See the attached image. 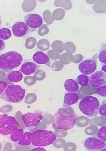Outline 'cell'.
<instances>
[{
	"instance_id": "cell-1",
	"label": "cell",
	"mask_w": 106,
	"mask_h": 151,
	"mask_svg": "<svg viewBox=\"0 0 106 151\" xmlns=\"http://www.w3.org/2000/svg\"><path fill=\"white\" fill-rule=\"evenodd\" d=\"M72 109L65 108L64 114L60 111L56 114L55 120L53 124V127L55 129H63L69 130L73 128L77 115L75 113Z\"/></svg>"
},
{
	"instance_id": "cell-2",
	"label": "cell",
	"mask_w": 106,
	"mask_h": 151,
	"mask_svg": "<svg viewBox=\"0 0 106 151\" xmlns=\"http://www.w3.org/2000/svg\"><path fill=\"white\" fill-rule=\"evenodd\" d=\"M22 57L16 51H10L0 55V69L10 72L22 64Z\"/></svg>"
},
{
	"instance_id": "cell-3",
	"label": "cell",
	"mask_w": 106,
	"mask_h": 151,
	"mask_svg": "<svg viewBox=\"0 0 106 151\" xmlns=\"http://www.w3.org/2000/svg\"><path fill=\"white\" fill-rule=\"evenodd\" d=\"M56 136L51 131L38 129L32 132V144L35 146H47L53 144Z\"/></svg>"
},
{
	"instance_id": "cell-4",
	"label": "cell",
	"mask_w": 106,
	"mask_h": 151,
	"mask_svg": "<svg viewBox=\"0 0 106 151\" xmlns=\"http://www.w3.org/2000/svg\"><path fill=\"white\" fill-rule=\"evenodd\" d=\"M100 103L97 98L92 96L83 98L79 103V109L82 113L89 116L94 117L99 113Z\"/></svg>"
},
{
	"instance_id": "cell-5",
	"label": "cell",
	"mask_w": 106,
	"mask_h": 151,
	"mask_svg": "<svg viewBox=\"0 0 106 151\" xmlns=\"http://www.w3.org/2000/svg\"><path fill=\"white\" fill-rule=\"evenodd\" d=\"M25 95V90L20 86L11 85L1 95V98L8 102L17 103L23 100Z\"/></svg>"
},
{
	"instance_id": "cell-6",
	"label": "cell",
	"mask_w": 106,
	"mask_h": 151,
	"mask_svg": "<svg viewBox=\"0 0 106 151\" xmlns=\"http://www.w3.org/2000/svg\"><path fill=\"white\" fill-rule=\"evenodd\" d=\"M19 124L14 116L0 114V134L7 136L18 129Z\"/></svg>"
},
{
	"instance_id": "cell-7",
	"label": "cell",
	"mask_w": 106,
	"mask_h": 151,
	"mask_svg": "<svg viewBox=\"0 0 106 151\" xmlns=\"http://www.w3.org/2000/svg\"><path fill=\"white\" fill-rule=\"evenodd\" d=\"M83 145L87 151H105L106 142L95 137H89L83 142Z\"/></svg>"
},
{
	"instance_id": "cell-8",
	"label": "cell",
	"mask_w": 106,
	"mask_h": 151,
	"mask_svg": "<svg viewBox=\"0 0 106 151\" xmlns=\"http://www.w3.org/2000/svg\"><path fill=\"white\" fill-rule=\"evenodd\" d=\"M43 113L40 111L28 112L22 116L24 124L27 127H35L37 126L43 118Z\"/></svg>"
},
{
	"instance_id": "cell-9",
	"label": "cell",
	"mask_w": 106,
	"mask_h": 151,
	"mask_svg": "<svg viewBox=\"0 0 106 151\" xmlns=\"http://www.w3.org/2000/svg\"><path fill=\"white\" fill-rule=\"evenodd\" d=\"M106 75L105 73L98 71L94 73L90 77V85L92 87L98 88L106 84Z\"/></svg>"
},
{
	"instance_id": "cell-10",
	"label": "cell",
	"mask_w": 106,
	"mask_h": 151,
	"mask_svg": "<svg viewBox=\"0 0 106 151\" xmlns=\"http://www.w3.org/2000/svg\"><path fill=\"white\" fill-rule=\"evenodd\" d=\"M96 60L89 59L83 61L79 64V71L84 75H89L94 72L96 69Z\"/></svg>"
},
{
	"instance_id": "cell-11",
	"label": "cell",
	"mask_w": 106,
	"mask_h": 151,
	"mask_svg": "<svg viewBox=\"0 0 106 151\" xmlns=\"http://www.w3.org/2000/svg\"><path fill=\"white\" fill-rule=\"evenodd\" d=\"M26 24L32 29H36L40 27L43 23L42 17L37 14H29L25 17Z\"/></svg>"
},
{
	"instance_id": "cell-12",
	"label": "cell",
	"mask_w": 106,
	"mask_h": 151,
	"mask_svg": "<svg viewBox=\"0 0 106 151\" xmlns=\"http://www.w3.org/2000/svg\"><path fill=\"white\" fill-rule=\"evenodd\" d=\"M12 29L14 36L22 37L27 34L28 28L24 22H19L14 24Z\"/></svg>"
},
{
	"instance_id": "cell-13",
	"label": "cell",
	"mask_w": 106,
	"mask_h": 151,
	"mask_svg": "<svg viewBox=\"0 0 106 151\" xmlns=\"http://www.w3.org/2000/svg\"><path fill=\"white\" fill-rule=\"evenodd\" d=\"M32 59L34 61L39 64L45 65L50 67L51 62L48 55L42 51H38L33 55Z\"/></svg>"
},
{
	"instance_id": "cell-14",
	"label": "cell",
	"mask_w": 106,
	"mask_h": 151,
	"mask_svg": "<svg viewBox=\"0 0 106 151\" xmlns=\"http://www.w3.org/2000/svg\"><path fill=\"white\" fill-rule=\"evenodd\" d=\"M38 66L31 62H26L21 67L20 71L26 75H30L38 70Z\"/></svg>"
},
{
	"instance_id": "cell-15",
	"label": "cell",
	"mask_w": 106,
	"mask_h": 151,
	"mask_svg": "<svg viewBox=\"0 0 106 151\" xmlns=\"http://www.w3.org/2000/svg\"><path fill=\"white\" fill-rule=\"evenodd\" d=\"M79 96L75 93L69 92L65 95L64 103V107L70 106L77 102L79 100Z\"/></svg>"
},
{
	"instance_id": "cell-16",
	"label": "cell",
	"mask_w": 106,
	"mask_h": 151,
	"mask_svg": "<svg viewBox=\"0 0 106 151\" xmlns=\"http://www.w3.org/2000/svg\"><path fill=\"white\" fill-rule=\"evenodd\" d=\"M64 87L66 91L69 92H76L79 89V84L72 79L66 80L64 83Z\"/></svg>"
},
{
	"instance_id": "cell-17",
	"label": "cell",
	"mask_w": 106,
	"mask_h": 151,
	"mask_svg": "<svg viewBox=\"0 0 106 151\" xmlns=\"http://www.w3.org/2000/svg\"><path fill=\"white\" fill-rule=\"evenodd\" d=\"M23 75L20 71H12L8 75L7 78L9 81L13 83H18L22 80Z\"/></svg>"
},
{
	"instance_id": "cell-18",
	"label": "cell",
	"mask_w": 106,
	"mask_h": 151,
	"mask_svg": "<svg viewBox=\"0 0 106 151\" xmlns=\"http://www.w3.org/2000/svg\"><path fill=\"white\" fill-rule=\"evenodd\" d=\"M32 132H26L23 134L22 138L18 142V144L22 145H30L32 140Z\"/></svg>"
},
{
	"instance_id": "cell-19",
	"label": "cell",
	"mask_w": 106,
	"mask_h": 151,
	"mask_svg": "<svg viewBox=\"0 0 106 151\" xmlns=\"http://www.w3.org/2000/svg\"><path fill=\"white\" fill-rule=\"evenodd\" d=\"M24 134L23 130L22 129H17L12 133L10 138L12 141L17 142L19 141Z\"/></svg>"
},
{
	"instance_id": "cell-20",
	"label": "cell",
	"mask_w": 106,
	"mask_h": 151,
	"mask_svg": "<svg viewBox=\"0 0 106 151\" xmlns=\"http://www.w3.org/2000/svg\"><path fill=\"white\" fill-rule=\"evenodd\" d=\"M54 4L57 7H62L67 10L72 7V4L70 1H55Z\"/></svg>"
},
{
	"instance_id": "cell-21",
	"label": "cell",
	"mask_w": 106,
	"mask_h": 151,
	"mask_svg": "<svg viewBox=\"0 0 106 151\" xmlns=\"http://www.w3.org/2000/svg\"><path fill=\"white\" fill-rule=\"evenodd\" d=\"M65 15V11L62 9L55 10L53 12L52 17L53 19L56 20H61L63 19Z\"/></svg>"
},
{
	"instance_id": "cell-22",
	"label": "cell",
	"mask_w": 106,
	"mask_h": 151,
	"mask_svg": "<svg viewBox=\"0 0 106 151\" xmlns=\"http://www.w3.org/2000/svg\"><path fill=\"white\" fill-rule=\"evenodd\" d=\"M52 48L59 53L63 52L64 50V44L62 41L56 40L53 42L51 45Z\"/></svg>"
},
{
	"instance_id": "cell-23",
	"label": "cell",
	"mask_w": 106,
	"mask_h": 151,
	"mask_svg": "<svg viewBox=\"0 0 106 151\" xmlns=\"http://www.w3.org/2000/svg\"><path fill=\"white\" fill-rule=\"evenodd\" d=\"M77 81L81 86H86L88 85L89 83V77L87 76L81 75L78 76Z\"/></svg>"
},
{
	"instance_id": "cell-24",
	"label": "cell",
	"mask_w": 106,
	"mask_h": 151,
	"mask_svg": "<svg viewBox=\"0 0 106 151\" xmlns=\"http://www.w3.org/2000/svg\"><path fill=\"white\" fill-rule=\"evenodd\" d=\"M12 33L9 29L3 28L0 29V38L3 40H7L11 37Z\"/></svg>"
},
{
	"instance_id": "cell-25",
	"label": "cell",
	"mask_w": 106,
	"mask_h": 151,
	"mask_svg": "<svg viewBox=\"0 0 106 151\" xmlns=\"http://www.w3.org/2000/svg\"><path fill=\"white\" fill-rule=\"evenodd\" d=\"M73 55L72 54L69 53H65L62 54L60 57V60L63 64H68L72 61Z\"/></svg>"
},
{
	"instance_id": "cell-26",
	"label": "cell",
	"mask_w": 106,
	"mask_h": 151,
	"mask_svg": "<svg viewBox=\"0 0 106 151\" xmlns=\"http://www.w3.org/2000/svg\"><path fill=\"white\" fill-rule=\"evenodd\" d=\"M38 47L43 51H46L50 48V44L48 40H41L38 42Z\"/></svg>"
},
{
	"instance_id": "cell-27",
	"label": "cell",
	"mask_w": 106,
	"mask_h": 151,
	"mask_svg": "<svg viewBox=\"0 0 106 151\" xmlns=\"http://www.w3.org/2000/svg\"><path fill=\"white\" fill-rule=\"evenodd\" d=\"M64 50L67 53L71 54L75 52L76 47L75 45L72 42H67L64 45Z\"/></svg>"
},
{
	"instance_id": "cell-28",
	"label": "cell",
	"mask_w": 106,
	"mask_h": 151,
	"mask_svg": "<svg viewBox=\"0 0 106 151\" xmlns=\"http://www.w3.org/2000/svg\"><path fill=\"white\" fill-rule=\"evenodd\" d=\"M103 1H99V2L97 4H95L93 6V10L97 13H103L105 12L104 11V9L105 10V6H103Z\"/></svg>"
},
{
	"instance_id": "cell-29",
	"label": "cell",
	"mask_w": 106,
	"mask_h": 151,
	"mask_svg": "<svg viewBox=\"0 0 106 151\" xmlns=\"http://www.w3.org/2000/svg\"><path fill=\"white\" fill-rule=\"evenodd\" d=\"M43 16L44 19L48 25H50L53 22L54 19L52 17L51 13L50 11L46 10L44 12Z\"/></svg>"
},
{
	"instance_id": "cell-30",
	"label": "cell",
	"mask_w": 106,
	"mask_h": 151,
	"mask_svg": "<svg viewBox=\"0 0 106 151\" xmlns=\"http://www.w3.org/2000/svg\"><path fill=\"white\" fill-rule=\"evenodd\" d=\"M97 137L98 139H100L104 141H106V127H102L99 129L97 134Z\"/></svg>"
},
{
	"instance_id": "cell-31",
	"label": "cell",
	"mask_w": 106,
	"mask_h": 151,
	"mask_svg": "<svg viewBox=\"0 0 106 151\" xmlns=\"http://www.w3.org/2000/svg\"><path fill=\"white\" fill-rule=\"evenodd\" d=\"M47 54L49 55V58L53 60L59 59L60 57V53L53 50H50L48 52Z\"/></svg>"
},
{
	"instance_id": "cell-32",
	"label": "cell",
	"mask_w": 106,
	"mask_h": 151,
	"mask_svg": "<svg viewBox=\"0 0 106 151\" xmlns=\"http://www.w3.org/2000/svg\"><path fill=\"white\" fill-rule=\"evenodd\" d=\"M36 40L35 38H30L27 40L26 46L28 49H32L35 46Z\"/></svg>"
},
{
	"instance_id": "cell-33",
	"label": "cell",
	"mask_w": 106,
	"mask_h": 151,
	"mask_svg": "<svg viewBox=\"0 0 106 151\" xmlns=\"http://www.w3.org/2000/svg\"><path fill=\"white\" fill-rule=\"evenodd\" d=\"M99 112L102 116L106 117V102L105 100L99 106Z\"/></svg>"
},
{
	"instance_id": "cell-34",
	"label": "cell",
	"mask_w": 106,
	"mask_h": 151,
	"mask_svg": "<svg viewBox=\"0 0 106 151\" xmlns=\"http://www.w3.org/2000/svg\"><path fill=\"white\" fill-rule=\"evenodd\" d=\"M96 91L98 95L102 96V97H106V86L105 84L101 87H98L97 88Z\"/></svg>"
},
{
	"instance_id": "cell-35",
	"label": "cell",
	"mask_w": 106,
	"mask_h": 151,
	"mask_svg": "<svg viewBox=\"0 0 106 151\" xmlns=\"http://www.w3.org/2000/svg\"><path fill=\"white\" fill-rule=\"evenodd\" d=\"M49 32L48 28L46 25H43L38 30V33L39 35H44L47 34Z\"/></svg>"
},
{
	"instance_id": "cell-36",
	"label": "cell",
	"mask_w": 106,
	"mask_h": 151,
	"mask_svg": "<svg viewBox=\"0 0 106 151\" xmlns=\"http://www.w3.org/2000/svg\"><path fill=\"white\" fill-rule=\"evenodd\" d=\"M106 50H105L100 52L99 56V61L105 64L106 63Z\"/></svg>"
},
{
	"instance_id": "cell-37",
	"label": "cell",
	"mask_w": 106,
	"mask_h": 151,
	"mask_svg": "<svg viewBox=\"0 0 106 151\" xmlns=\"http://www.w3.org/2000/svg\"><path fill=\"white\" fill-rule=\"evenodd\" d=\"M83 59V55L80 54H76L73 57L72 61L74 63H78L81 61Z\"/></svg>"
},
{
	"instance_id": "cell-38",
	"label": "cell",
	"mask_w": 106,
	"mask_h": 151,
	"mask_svg": "<svg viewBox=\"0 0 106 151\" xmlns=\"http://www.w3.org/2000/svg\"><path fill=\"white\" fill-rule=\"evenodd\" d=\"M7 85L6 82L0 81V95L6 89Z\"/></svg>"
},
{
	"instance_id": "cell-39",
	"label": "cell",
	"mask_w": 106,
	"mask_h": 151,
	"mask_svg": "<svg viewBox=\"0 0 106 151\" xmlns=\"http://www.w3.org/2000/svg\"><path fill=\"white\" fill-rule=\"evenodd\" d=\"M6 44L2 40L0 39V51H2L4 49Z\"/></svg>"
},
{
	"instance_id": "cell-40",
	"label": "cell",
	"mask_w": 106,
	"mask_h": 151,
	"mask_svg": "<svg viewBox=\"0 0 106 151\" xmlns=\"http://www.w3.org/2000/svg\"><path fill=\"white\" fill-rule=\"evenodd\" d=\"M31 151H46V150H45V149H44L43 148H40V147H38V148H34V149H33L32 150H31Z\"/></svg>"
},
{
	"instance_id": "cell-41",
	"label": "cell",
	"mask_w": 106,
	"mask_h": 151,
	"mask_svg": "<svg viewBox=\"0 0 106 151\" xmlns=\"http://www.w3.org/2000/svg\"><path fill=\"white\" fill-rule=\"evenodd\" d=\"M102 70L105 72H106V65L103 66L102 67Z\"/></svg>"
},
{
	"instance_id": "cell-42",
	"label": "cell",
	"mask_w": 106,
	"mask_h": 151,
	"mask_svg": "<svg viewBox=\"0 0 106 151\" xmlns=\"http://www.w3.org/2000/svg\"><path fill=\"white\" fill-rule=\"evenodd\" d=\"M2 24V19H1V14H0V25Z\"/></svg>"
},
{
	"instance_id": "cell-43",
	"label": "cell",
	"mask_w": 106,
	"mask_h": 151,
	"mask_svg": "<svg viewBox=\"0 0 106 151\" xmlns=\"http://www.w3.org/2000/svg\"><path fill=\"white\" fill-rule=\"evenodd\" d=\"M0 53H1V52H0Z\"/></svg>"
}]
</instances>
